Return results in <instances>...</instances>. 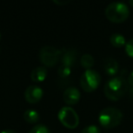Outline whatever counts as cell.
Instances as JSON below:
<instances>
[{"mask_svg":"<svg viewBox=\"0 0 133 133\" xmlns=\"http://www.w3.org/2000/svg\"><path fill=\"white\" fill-rule=\"evenodd\" d=\"M128 90V80L122 75L113 77L106 82L104 94L109 99L116 101L122 98Z\"/></svg>","mask_w":133,"mask_h":133,"instance_id":"6da1fadb","label":"cell"},{"mask_svg":"<svg viewBox=\"0 0 133 133\" xmlns=\"http://www.w3.org/2000/svg\"><path fill=\"white\" fill-rule=\"evenodd\" d=\"M123 119V113L114 107L101 109L98 114V122L105 129H113L118 126Z\"/></svg>","mask_w":133,"mask_h":133,"instance_id":"7a4b0ae2","label":"cell"},{"mask_svg":"<svg viewBox=\"0 0 133 133\" xmlns=\"http://www.w3.org/2000/svg\"><path fill=\"white\" fill-rule=\"evenodd\" d=\"M106 17L113 23H122L129 17V9L123 2H112L105 9Z\"/></svg>","mask_w":133,"mask_h":133,"instance_id":"3957f363","label":"cell"},{"mask_svg":"<svg viewBox=\"0 0 133 133\" xmlns=\"http://www.w3.org/2000/svg\"><path fill=\"white\" fill-rule=\"evenodd\" d=\"M101 81L99 73L94 69H86L80 78V86L86 92L96 90Z\"/></svg>","mask_w":133,"mask_h":133,"instance_id":"277c9868","label":"cell"},{"mask_svg":"<svg viewBox=\"0 0 133 133\" xmlns=\"http://www.w3.org/2000/svg\"><path fill=\"white\" fill-rule=\"evenodd\" d=\"M57 118L63 126L69 129H75L78 126L79 118L78 113L69 106H65L59 109Z\"/></svg>","mask_w":133,"mask_h":133,"instance_id":"5b68a950","label":"cell"},{"mask_svg":"<svg viewBox=\"0 0 133 133\" xmlns=\"http://www.w3.org/2000/svg\"><path fill=\"white\" fill-rule=\"evenodd\" d=\"M61 57V50L51 46H44L39 51V60L46 66H54Z\"/></svg>","mask_w":133,"mask_h":133,"instance_id":"8992f818","label":"cell"},{"mask_svg":"<svg viewBox=\"0 0 133 133\" xmlns=\"http://www.w3.org/2000/svg\"><path fill=\"white\" fill-rule=\"evenodd\" d=\"M44 91L40 87L36 85L28 86L25 91V98L28 103H37L42 98Z\"/></svg>","mask_w":133,"mask_h":133,"instance_id":"52a82bcc","label":"cell"},{"mask_svg":"<svg viewBox=\"0 0 133 133\" xmlns=\"http://www.w3.org/2000/svg\"><path fill=\"white\" fill-rule=\"evenodd\" d=\"M63 99L66 105H75L80 99V91L76 87L66 88L63 93Z\"/></svg>","mask_w":133,"mask_h":133,"instance_id":"ba28073f","label":"cell"},{"mask_svg":"<svg viewBox=\"0 0 133 133\" xmlns=\"http://www.w3.org/2000/svg\"><path fill=\"white\" fill-rule=\"evenodd\" d=\"M77 57H78V52L75 49H72V48H70V49H63L61 51L60 57L61 65H66V66L72 68L77 60Z\"/></svg>","mask_w":133,"mask_h":133,"instance_id":"9c48e42d","label":"cell"},{"mask_svg":"<svg viewBox=\"0 0 133 133\" xmlns=\"http://www.w3.org/2000/svg\"><path fill=\"white\" fill-rule=\"evenodd\" d=\"M103 69L109 76H115L118 72L119 66L118 61L113 57H108L103 62Z\"/></svg>","mask_w":133,"mask_h":133,"instance_id":"30bf717a","label":"cell"},{"mask_svg":"<svg viewBox=\"0 0 133 133\" xmlns=\"http://www.w3.org/2000/svg\"><path fill=\"white\" fill-rule=\"evenodd\" d=\"M48 76V70L45 66H37L31 71L30 78L35 82H41L44 81Z\"/></svg>","mask_w":133,"mask_h":133,"instance_id":"8fae6325","label":"cell"},{"mask_svg":"<svg viewBox=\"0 0 133 133\" xmlns=\"http://www.w3.org/2000/svg\"><path fill=\"white\" fill-rule=\"evenodd\" d=\"M23 117H24V119L26 120L28 123H30V124L37 123L39 120V118H40L39 113L34 109H26L24 112V114H23Z\"/></svg>","mask_w":133,"mask_h":133,"instance_id":"7c38bea8","label":"cell"},{"mask_svg":"<svg viewBox=\"0 0 133 133\" xmlns=\"http://www.w3.org/2000/svg\"><path fill=\"white\" fill-rule=\"evenodd\" d=\"M109 41H110V44L112 45L115 48H122V46H125L126 45V38L123 35L119 33H114L110 36L109 37Z\"/></svg>","mask_w":133,"mask_h":133,"instance_id":"4fadbf2b","label":"cell"},{"mask_svg":"<svg viewBox=\"0 0 133 133\" xmlns=\"http://www.w3.org/2000/svg\"><path fill=\"white\" fill-rule=\"evenodd\" d=\"M94 63L95 59L90 54H83L80 57V64L86 69H91V68L94 66Z\"/></svg>","mask_w":133,"mask_h":133,"instance_id":"5bb4252c","label":"cell"},{"mask_svg":"<svg viewBox=\"0 0 133 133\" xmlns=\"http://www.w3.org/2000/svg\"><path fill=\"white\" fill-rule=\"evenodd\" d=\"M71 69L72 68L66 65H60L57 69V75L61 79H66L68 78L71 74Z\"/></svg>","mask_w":133,"mask_h":133,"instance_id":"9a60e30c","label":"cell"},{"mask_svg":"<svg viewBox=\"0 0 133 133\" xmlns=\"http://www.w3.org/2000/svg\"><path fill=\"white\" fill-rule=\"evenodd\" d=\"M28 133H51V131L44 124H37L34 126Z\"/></svg>","mask_w":133,"mask_h":133,"instance_id":"2e32d148","label":"cell"},{"mask_svg":"<svg viewBox=\"0 0 133 133\" xmlns=\"http://www.w3.org/2000/svg\"><path fill=\"white\" fill-rule=\"evenodd\" d=\"M81 133H100V129L96 125H89L82 129Z\"/></svg>","mask_w":133,"mask_h":133,"instance_id":"e0dca14e","label":"cell"},{"mask_svg":"<svg viewBox=\"0 0 133 133\" xmlns=\"http://www.w3.org/2000/svg\"><path fill=\"white\" fill-rule=\"evenodd\" d=\"M125 51L129 57H133V38L127 41L125 45Z\"/></svg>","mask_w":133,"mask_h":133,"instance_id":"ac0fdd59","label":"cell"},{"mask_svg":"<svg viewBox=\"0 0 133 133\" xmlns=\"http://www.w3.org/2000/svg\"><path fill=\"white\" fill-rule=\"evenodd\" d=\"M127 80H128V84L130 85L131 87H133V71H131L129 74V76H128V78H127Z\"/></svg>","mask_w":133,"mask_h":133,"instance_id":"d6986e66","label":"cell"},{"mask_svg":"<svg viewBox=\"0 0 133 133\" xmlns=\"http://www.w3.org/2000/svg\"><path fill=\"white\" fill-rule=\"evenodd\" d=\"M54 3H56V4H57V5H65V4H68V3H69V0H66V1H65V0H63V1H59V0H54L53 1Z\"/></svg>","mask_w":133,"mask_h":133,"instance_id":"ffe728a7","label":"cell"},{"mask_svg":"<svg viewBox=\"0 0 133 133\" xmlns=\"http://www.w3.org/2000/svg\"><path fill=\"white\" fill-rule=\"evenodd\" d=\"M0 133H17V131L14 130V129H6L2 130Z\"/></svg>","mask_w":133,"mask_h":133,"instance_id":"44dd1931","label":"cell"},{"mask_svg":"<svg viewBox=\"0 0 133 133\" xmlns=\"http://www.w3.org/2000/svg\"><path fill=\"white\" fill-rule=\"evenodd\" d=\"M129 4L131 6H133V0H130V1L129 2Z\"/></svg>","mask_w":133,"mask_h":133,"instance_id":"7402d4cb","label":"cell"},{"mask_svg":"<svg viewBox=\"0 0 133 133\" xmlns=\"http://www.w3.org/2000/svg\"><path fill=\"white\" fill-rule=\"evenodd\" d=\"M0 38H1V34H0Z\"/></svg>","mask_w":133,"mask_h":133,"instance_id":"603a6c76","label":"cell"}]
</instances>
